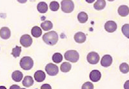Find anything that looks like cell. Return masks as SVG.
<instances>
[{"instance_id":"cell-1","label":"cell","mask_w":129,"mask_h":89,"mask_svg":"<svg viewBox=\"0 0 129 89\" xmlns=\"http://www.w3.org/2000/svg\"><path fill=\"white\" fill-rule=\"evenodd\" d=\"M43 39L47 44L53 46L57 42L58 35L56 32L52 31L44 34L43 36Z\"/></svg>"},{"instance_id":"cell-2","label":"cell","mask_w":129,"mask_h":89,"mask_svg":"<svg viewBox=\"0 0 129 89\" xmlns=\"http://www.w3.org/2000/svg\"><path fill=\"white\" fill-rule=\"evenodd\" d=\"M20 66L24 70H30L34 66V62L33 59L29 57H24L20 61Z\"/></svg>"},{"instance_id":"cell-3","label":"cell","mask_w":129,"mask_h":89,"mask_svg":"<svg viewBox=\"0 0 129 89\" xmlns=\"http://www.w3.org/2000/svg\"><path fill=\"white\" fill-rule=\"evenodd\" d=\"M61 5V10L65 13H71L75 8L74 2L72 0H62Z\"/></svg>"},{"instance_id":"cell-4","label":"cell","mask_w":129,"mask_h":89,"mask_svg":"<svg viewBox=\"0 0 129 89\" xmlns=\"http://www.w3.org/2000/svg\"><path fill=\"white\" fill-rule=\"evenodd\" d=\"M64 58L67 60L72 63H75L79 59V55L75 50H69L64 54Z\"/></svg>"},{"instance_id":"cell-5","label":"cell","mask_w":129,"mask_h":89,"mask_svg":"<svg viewBox=\"0 0 129 89\" xmlns=\"http://www.w3.org/2000/svg\"><path fill=\"white\" fill-rule=\"evenodd\" d=\"M45 70L48 75L50 76H56L59 71L58 66L52 63L48 64L46 66Z\"/></svg>"},{"instance_id":"cell-6","label":"cell","mask_w":129,"mask_h":89,"mask_svg":"<svg viewBox=\"0 0 129 89\" xmlns=\"http://www.w3.org/2000/svg\"><path fill=\"white\" fill-rule=\"evenodd\" d=\"M33 42V39L30 35L25 34L20 37V43L25 48L30 47Z\"/></svg>"},{"instance_id":"cell-7","label":"cell","mask_w":129,"mask_h":89,"mask_svg":"<svg viewBox=\"0 0 129 89\" xmlns=\"http://www.w3.org/2000/svg\"><path fill=\"white\" fill-rule=\"evenodd\" d=\"M88 62L91 64H96L99 62L100 57L98 53L92 52L89 53L87 57Z\"/></svg>"},{"instance_id":"cell-8","label":"cell","mask_w":129,"mask_h":89,"mask_svg":"<svg viewBox=\"0 0 129 89\" xmlns=\"http://www.w3.org/2000/svg\"><path fill=\"white\" fill-rule=\"evenodd\" d=\"M117 25L113 21H108L105 25V28L106 31L109 33H113L117 29Z\"/></svg>"},{"instance_id":"cell-9","label":"cell","mask_w":129,"mask_h":89,"mask_svg":"<svg viewBox=\"0 0 129 89\" xmlns=\"http://www.w3.org/2000/svg\"><path fill=\"white\" fill-rule=\"evenodd\" d=\"M113 62L112 57L109 55H106L103 57L101 61V65L104 67H108L111 65Z\"/></svg>"},{"instance_id":"cell-10","label":"cell","mask_w":129,"mask_h":89,"mask_svg":"<svg viewBox=\"0 0 129 89\" xmlns=\"http://www.w3.org/2000/svg\"><path fill=\"white\" fill-rule=\"evenodd\" d=\"M101 74L99 70H92L90 73L89 77L91 80L93 82L99 81L101 79Z\"/></svg>"},{"instance_id":"cell-11","label":"cell","mask_w":129,"mask_h":89,"mask_svg":"<svg viewBox=\"0 0 129 89\" xmlns=\"http://www.w3.org/2000/svg\"><path fill=\"white\" fill-rule=\"evenodd\" d=\"M34 78L35 80L38 82H43L46 78L45 73L43 71L38 70L34 74Z\"/></svg>"},{"instance_id":"cell-12","label":"cell","mask_w":129,"mask_h":89,"mask_svg":"<svg viewBox=\"0 0 129 89\" xmlns=\"http://www.w3.org/2000/svg\"><path fill=\"white\" fill-rule=\"evenodd\" d=\"M74 38L76 42L82 43L85 42L86 37V35L84 33L81 32H79L75 34Z\"/></svg>"},{"instance_id":"cell-13","label":"cell","mask_w":129,"mask_h":89,"mask_svg":"<svg viewBox=\"0 0 129 89\" xmlns=\"http://www.w3.org/2000/svg\"><path fill=\"white\" fill-rule=\"evenodd\" d=\"M1 36L4 39H7L11 36V31L8 28L3 27L1 29Z\"/></svg>"},{"instance_id":"cell-14","label":"cell","mask_w":129,"mask_h":89,"mask_svg":"<svg viewBox=\"0 0 129 89\" xmlns=\"http://www.w3.org/2000/svg\"><path fill=\"white\" fill-rule=\"evenodd\" d=\"M118 14L122 17H125L129 14V8L126 5H121L119 7Z\"/></svg>"},{"instance_id":"cell-15","label":"cell","mask_w":129,"mask_h":89,"mask_svg":"<svg viewBox=\"0 0 129 89\" xmlns=\"http://www.w3.org/2000/svg\"><path fill=\"white\" fill-rule=\"evenodd\" d=\"M34 81L31 76H25L22 81V84L25 87H28L33 85Z\"/></svg>"},{"instance_id":"cell-16","label":"cell","mask_w":129,"mask_h":89,"mask_svg":"<svg viewBox=\"0 0 129 89\" xmlns=\"http://www.w3.org/2000/svg\"><path fill=\"white\" fill-rule=\"evenodd\" d=\"M106 5V2L105 0H97L93 5L95 10L97 11H100L103 10Z\"/></svg>"},{"instance_id":"cell-17","label":"cell","mask_w":129,"mask_h":89,"mask_svg":"<svg viewBox=\"0 0 129 89\" xmlns=\"http://www.w3.org/2000/svg\"><path fill=\"white\" fill-rule=\"evenodd\" d=\"M48 6L47 4L44 2H39L37 6L38 11L41 13H46L48 10Z\"/></svg>"},{"instance_id":"cell-18","label":"cell","mask_w":129,"mask_h":89,"mask_svg":"<svg viewBox=\"0 0 129 89\" xmlns=\"http://www.w3.org/2000/svg\"><path fill=\"white\" fill-rule=\"evenodd\" d=\"M22 73L19 70H16L12 73V78L14 81L16 82H19L23 77Z\"/></svg>"},{"instance_id":"cell-19","label":"cell","mask_w":129,"mask_h":89,"mask_svg":"<svg viewBox=\"0 0 129 89\" xmlns=\"http://www.w3.org/2000/svg\"><path fill=\"white\" fill-rule=\"evenodd\" d=\"M41 26L43 30L48 31L52 29L53 25L51 21L46 20L41 24Z\"/></svg>"},{"instance_id":"cell-20","label":"cell","mask_w":129,"mask_h":89,"mask_svg":"<svg viewBox=\"0 0 129 89\" xmlns=\"http://www.w3.org/2000/svg\"><path fill=\"white\" fill-rule=\"evenodd\" d=\"M31 33L33 36L36 37V38H38L42 35V29L38 26H35L32 28Z\"/></svg>"},{"instance_id":"cell-21","label":"cell","mask_w":129,"mask_h":89,"mask_svg":"<svg viewBox=\"0 0 129 89\" xmlns=\"http://www.w3.org/2000/svg\"><path fill=\"white\" fill-rule=\"evenodd\" d=\"M77 19L80 23H84L87 21L88 16L85 12H81L78 15Z\"/></svg>"},{"instance_id":"cell-22","label":"cell","mask_w":129,"mask_h":89,"mask_svg":"<svg viewBox=\"0 0 129 89\" xmlns=\"http://www.w3.org/2000/svg\"><path fill=\"white\" fill-rule=\"evenodd\" d=\"M72 65L69 62L63 63L60 66V69L63 72L67 73L70 71L71 69Z\"/></svg>"},{"instance_id":"cell-23","label":"cell","mask_w":129,"mask_h":89,"mask_svg":"<svg viewBox=\"0 0 129 89\" xmlns=\"http://www.w3.org/2000/svg\"><path fill=\"white\" fill-rule=\"evenodd\" d=\"M62 56L60 53H54L52 57V60L56 63H60L62 61Z\"/></svg>"},{"instance_id":"cell-24","label":"cell","mask_w":129,"mask_h":89,"mask_svg":"<svg viewBox=\"0 0 129 89\" xmlns=\"http://www.w3.org/2000/svg\"><path fill=\"white\" fill-rule=\"evenodd\" d=\"M21 51V47L16 46L15 48L12 49V52L11 53V54L13 55L15 58H16L20 56Z\"/></svg>"},{"instance_id":"cell-25","label":"cell","mask_w":129,"mask_h":89,"mask_svg":"<svg viewBox=\"0 0 129 89\" xmlns=\"http://www.w3.org/2000/svg\"><path fill=\"white\" fill-rule=\"evenodd\" d=\"M119 69L123 73H127L129 71V66L126 63H123L120 66Z\"/></svg>"},{"instance_id":"cell-26","label":"cell","mask_w":129,"mask_h":89,"mask_svg":"<svg viewBox=\"0 0 129 89\" xmlns=\"http://www.w3.org/2000/svg\"><path fill=\"white\" fill-rule=\"evenodd\" d=\"M49 7L50 10L52 11H56L59 10L60 5L58 2L53 1L50 3Z\"/></svg>"},{"instance_id":"cell-27","label":"cell","mask_w":129,"mask_h":89,"mask_svg":"<svg viewBox=\"0 0 129 89\" xmlns=\"http://www.w3.org/2000/svg\"><path fill=\"white\" fill-rule=\"evenodd\" d=\"M123 34L127 38L129 39V24H125L122 28Z\"/></svg>"},{"instance_id":"cell-28","label":"cell","mask_w":129,"mask_h":89,"mask_svg":"<svg viewBox=\"0 0 129 89\" xmlns=\"http://www.w3.org/2000/svg\"><path fill=\"white\" fill-rule=\"evenodd\" d=\"M82 89H93L94 86L93 84L90 82H87L84 83L82 85Z\"/></svg>"},{"instance_id":"cell-29","label":"cell","mask_w":129,"mask_h":89,"mask_svg":"<svg viewBox=\"0 0 129 89\" xmlns=\"http://www.w3.org/2000/svg\"><path fill=\"white\" fill-rule=\"evenodd\" d=\"M52 88L51 85L47 84H43L41 87V89H51Z\"/></svg>"},{"instance_id":"cell-30","label":"cell","mask_w":129,"mask_h":89,"mask_svg":"<svg viewBox=\"0 0 129 89\" xmlns=\"http://www.w3.org/2000/svg\"><path fill=\"white\" fill-rule=\"evenodd\" d=\"M124 88L125 89H129V80L125 82L124 85Z\"/></svg>"},{"instance_id":"cell-31","label":"cell","mask_w":129,"mask_h":89,"mask_svg":"<svg viewBox=\"0 0 129 89\" xmlns=\"http://www.w3.org/2000/svg\"><path fill=\"white\" fill-rule=\"evenodd\" d=\"M20 87L17 85H13L10 87V89H20Z\"/></svg>"},{"instance_id":"cell-32","label":"cell","mask_w":129,"mask_h":89,"mask_svg":"<svg viewBox=\"0 0 129 89\" xmlns=\"http://www.w3.org/2000/svg\"><path fill=\"white\" fill-rule=\"evenodd\" d=\"M17 1L19 3L21 4H24V3H26L27 1V0H17Z\"/></svg>"},{"instance_id":"cell-33","label":"cell","mask_w":129,"mask_h":89,"mask_svg":"<svg viewBox=\"0 0 129 89\" xmlns=\"http://www.w3.org/2000/svg\"><path fill=\"white\" fill-rule=\"evenodd\" d=\"M85 1L88 3H92L94 2L95 0H85Z\"/></svg>"},{"instance_id":"cell-34","label":"cell","mask_w":129,"mask_h":89,"mask_svg":"<svg viewBox=\"0 0 129 89\" xmlns=\"http://www.w3.org/2000/svg\"><path fill=\"white\" fill-rule=\"evenodd\" d=\"M108 1H109V2H112L115 1V0H108Z\"/></svg>"}]
</instances>
